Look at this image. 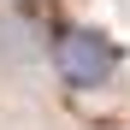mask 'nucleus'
<instances>
[{"label":"nucleus","mask_w":130,"mask_h":130,"mask_svg":"<svg viewBox=\"0 0 130 130\" xmlns=\"http://www.w3.org/2000/svg\"><path fill=\"white\" fill-rule=\"evenodd\" d=\"M53 65H59V77H65V83L95 89V83H106V77H112V47H106L95 30H71V36H59Z\"/></svg>","instance_id":"f257e3e1"}]
</instances>
